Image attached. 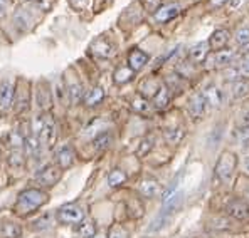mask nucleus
Instances as JSON below:
<instances>
[{
  "mask_svg": "<svg viewBox=\"0 0 249 238\" xmlns=\"http://www.w3.org/2000/svg\"><path fill=\"white\" fill-rule=\"evenodd\" d=\"M49 201V195L41 188H25L19 193L17 201L14 203V213L19 217H27L42 208Z\"/></svg>",
  "mask_w": 249,
  "mask_h": 238,
  "instance_id": "obj_1",
  "label": "nucleus"
},
{
  "mask_svg": "<svg viewBox=\"0 0 249 238\" xmlns=\"http://www.w3.org/2000/svg\"><path fill=\"white\" fill-rule=\"evenodd\" d=\"M56 220L61 225H79L84 220V210L76 203L62 205L56 211Z\"/></svg>",
  "mask_w": 249,
  "mask_h": 238,
  "instance_id": "obj_2",
  "label": "nucleus"
},
{
  "mask_svg": "<svg viewBox=\"0 0 249 238\" xmlns=\"http://www.w3.org/2000/svg\"><path fill=\"white\" fill-rule=\"evenodd\" d=\"M237 164V156L231 151L222 153V156L219 158L217 164H215V176L221 179L222 183L231 181L234 175V170H236Z\"/></svg>",
  "mask_w": 249,
  "mask_h": 238,
  "instance_id": "obj_3",
  "label": "nucleus"
},
{
  "mask_svg": "<svg viewBox=\"0 0 249 238\" xmlns=\"http://www.w3.org/2000/svg\"><path fill=\"white\" fill-rule=\"evenodd\" d=\"M62 176V170L59 166H54V164H46L42 170L37 171L36 175V181L41 186H46V188H51V186L57 185V181Z\"/></svg>",
  "mask_w": 249,
  "mask_h": 238,
  "instance_id": "obj_4",
  "label": "nucleus"
},
{
  "mask_svg": "<svg viewBox=\"0 0 249 238\" xmlns=\"http://www.w3.org/2000/svg\"><path fill=\"white\" fill-rule=\"evenodd\" d=\"M39 139L42 141V144L46 146H53L56 143V138H57V127H56V123H54L53 116H44V121H42V129L39 133Z\"/></svg>",
  "mask_w": 249,
  "mask_h": 238,
  "instance_id": "obj_5",
  "label": "nucleus"
},
{
  "mask_svg": "<svg viewBox=\"0 0 249 238\" xmlns=\"http://www.w3.org/2000/svg\"><path fill=\"white\" fill-rule=\"evenodd\" d=\"M14 94H16V87L10 79H5L0 82V109L7 111L12 106Z\"/></svg>",
  "mask_w": 249,
  "mask_h": 238,
  "instance_id": "obj_6",
  "label": "nucleus"
},
{
  "mask_svg": "<svg viewBox=\"0 0 249 238\" xmlns=\"http://www.w3.org/2000/svg\"><path fill=\"white\" fill-rule=\"evenodd\" d=\"M226 213L234 220H248L249 218V203L241 200H234L226 206Z\"/></svg>",
  "mask_w": 249,
  "mask_h": 238,
  "instance_id": "obj_7",
  "label": "nucleus"
},
{
  "mask_svg": "<svg viewBox=\"0 0 249 238\" xmlns=\"http://www.w3.org/2000/svg\"><path fill=\"white\" fill-rule=\"evenodd\" d=\"M74 149L71 148L69 144H62L57 148L56 151V161L57 164H59L61 170H66V168H71L72 164H74Z\"/></svg>",
  "mask_w": 249,
  "mask_h": 238,
  "instance_id": "obj_8",
  "label": "nucleus"
},
{
  "mask_svg": "<svg viewBox=\"0 0 249 238\" xmlns=\"http://www.w3.org/2000/svg\"><path fill=\"white\" fill-rule=\"evenodd\" d=\"M207 109V104H206V99H204V94L199 93L196 94V96L190 97L189 101V112L190 116H192L194 119H200L204 116V112H206Z\"/></svg>",
  "mask_w": 249,
  "mask_h": 238,
  "instance_id": "obj_9",
  "label": "nucleus"
},
{
  "mask_svg": "<svg viewBox=\"0 0 249 238\" xmlns=\"http://www.w3.org/2000/svg\"><path fill=\"white\" fill-rule=\"evenodd\" d=\"M202 94H204V99H206V104L211 109H217L219 106L222 104V99H224L222 91L219 89L217 86H214V84H212V86H207Z\"/></svg>",
  "mask_w": 249,
  "mask_h": 238,
  "instance_id": "obj_10",
  "label": "nucleus"
},
{
  "mask_svg": "<svg viewBox=\"0 0 249 238\" xmlns=\"http://www.w3.org/2000/svg\"><path fill=\"white\" fill-rule=\"evenodd\" d=\"M229 37H231L229 31H226V29H217V31L212 32V35L209 37V47L217 52V50L224 49V47L228 46Z\"/></svg>",
  "mask_w": 249,
  "mask_h": 238,
  "instance_id": "obj_11",
  "label": "nucleus"
},
{
  "mask_svg": "<svg viewBox=\"0 0 249 238\" xmlns=\"http://www.w3.org/2000/svg\"><path fill=\"white\" fill-rule=\"evenodd\" d=\"M146 62H148V54L143 52V50L133 49L128 54V67H130L131 71H135V72L142 71L146 65Z\"/></svg>",
  "mask_w": 249,
  "mask_h": 238,
  "instance_id": "obj_12",
  "label": "nucleus"
},
{
  "mask_svg": "<svg viewBox=\"0 0 249 238\" xmlns=\"http://www.w3.org/2000/svg\"><path fill=\"white\" fill-rule=\"evenodd\" d=\"M180 14V5L178 3H168V5L159 7V10L155 12V20L157 22H168L174 17H177Z\"/></svg>",
  "mask_w": 249,
  "mask_h": 238,
  "instance_id": "obj_13",
  "label": "nucleus"
},
{
  "mask_svg": "<svg viewBox=\"0 0 249 238\" xmlns=\"http://www.w3.org/2000/svg\"><path fill=\"white\" fill-rule=\"evenodd\" d=\"M22 228L19 223L12 222V220H3L0 223V238H20Z\"/></svg>",
  "mask_w": 249,
  "mask_h": 238,
  "instance_id": "obj_14",
  "label": "nucleus"
},
{
  "mask_svg": "<svg viewBox=\"0 0 249 238\" xmlns=\"http://www.w3.org/2000/svg\"><path fill=\"white\" fill-rule=\"evenodd\" d=\"M207 54H209V42H206V40H202V42H197L196 46H192V47H190V50H189L190 61L196 62V64L206 61Z\"/></svg>",
  "mask_w": 249,
  "mask_h": 238,
  "instance_id": "obj_15",
  "label": "nucleus"
},
{
  "mask_svg": "<svg viewBox=\"0 0 249 238\" xmlns=\"http://www.w3.org/2000/svg\"><path fill=\"white\" fill-rule=\"evenodd\" d=\"M140 193L145 196V198H155L160 193V185L159 181L152 178H146L140 183Z\"/></svg>",
  "mask_w": 249,
  "mask_h": 238,
  "instance_id": "obj_16",
  "label": "nucleus"
},
{
  "mask_svg": "<svg viewBox=\"0 0 249 238\" xmlns=\"http://www.w3.org/2000/svg\"><path fill=\"white\" fill-rule=\"evenodd\" d=\"M232 57H234V54L231 52V50H226V49L217 50V52H215L214 56L211 57L212 67H217V69L226 67V65H229V64H231Z\"/></svg>",
  "mask_w": 249,
  "mask_h": 238,
  "instance_id": "obj_17",
  "label": "nucleus"
},
{
  "mask_svg": "<svg viewBox=\"0 0 249 238\" xmlns=\"http://www.w3.org/2000/svg\"><path fill=\"white\" fill-rule=\"evenodd\" d=\"M249 94V80L248 79H237L231 86V96L234 99H241V97H246Z\"/></svg>",
  "mask_w": 249,
  "mask_h": 238,
  "instance_id": "obj_18",
  "label": "nucleus"
},
{
  "mask_svg": "<svg viewBox=\"0 0 249 238\" xmlns=\"http://www.w3.org/2000/svg\"><path fill=\"white\" fill-rule=\"evenodd\" d=\"M76 233H78L79 238H91L96 235V226L89 220H83L78 225V228H76Z\"/></svg>",
  "mask_w": 249,
  "mask_h": 238,
  "instance_id": "obj_19",
  "label": "nucleus"
},
{
  "mask_svg": "<svg viewBox=\"0 0 249 238\" xmlns=\"http://www.w3.org/2000/svg\"><path fill=\"white\" fill-rule=\"evenodd\" d=\"M168 104H170V93H168V89L162 84L159 93H157L155 97H153V106L159 109H163V108H167Z\"/></svg>",
  "mask_w": 249,
  "mask_h": 238,
  "instance_id": "obj_20",
  "label": "nucleus"
},
{
  "mask_svg": "<svg viewBox=\"0 0 249 238\" xmlns=\"http://www.w3.org/2000/svg\"><path fill=\"white\" fill-rule=\"evenodd\" d=\"M163 136L168 144H178L185 138V129L184 127H170L163 133Z\"/></svg>",
  "mask_w": 249,
  "mask_h": 238,
  "instance_id": "obj_21",
  "label": "nucleus"
},
{
  "mask_svg": "<svg viewBox=\"0 0 249 238\" xmlns=\"http://www.w3.org/2000/svg\"><path fill=\"white\" fill-rule=\"evenodd\" d=\"M93 52L101 57H111L113 54H115V50H113V47L109 46L105 39H100L93 44Z\"/></svg>",
  "mask_w": 249,
  "mask_h": 238,
  "instance_id": "obj_22",
  "label": "nucleus"
},
{
  "mask_svg": "<svg viewBox=\"0 0 249 238\" xmlns=\"http://www.w3.org/2000/svg\"><path fill=\"white\" fill-rule=\"evenodd\" d=\"M111 141H113L111 134H109L108 131H101V133L93 139V146L96 151H103V149H106L111 144Z\"/></svg>",
  "mask_w": 249,
  "mask_h": 238,
  "instance_id": "obj_23",
  "label": "nucleus"
},
{
  "mask_svg": "<svg viewBox=\"0 0 249 238\" xmlns=\"http://www.w3.org/2000/svg\"><path fill=\"white\" fill-rule=\"evenodd\" d=\"M135 71H131L128 65H123V67H118L115 72V82L116 84H126L133 79Z\"/></svg>",
  "mask_w": 249,
  "mask_h": 238,
  "instance_id": "obj_24",
  "label": "nucleus"
},
{
  "mask_svg": "<svg viewBox=\"0 0 249 238\" xmlns=\"http://www.w3.org/2000/svg\"><path fill=\"white\" fill-rule=\"evenodd\" d=\"M105 97V91L103 87H94V89H91L89 93L86 94V97H84V102H86V106H96L98 102H101Z\"/></svg>",
  "mask_w": 249,
  "mask_h": 238,
  "instance_id": "obj_25",
  "label": "nucleus"
},
{
  "mask_svg": "<svg viewBox=\"0 0 249 238\" xmlns=\"http://www.w3.org/2000/svg\"><path fill=\"white\" fill-rule=\"evenodd\" d=\"M68 94H69V99H71L72 104H78L79 101H81V97H83V87H81V84L79 82H71L68 86Z\"/></svg>",
  "mask_w": 249,
  "mask_h": 238,
  "instance_id": "obj_26",
  "label": "nucleus"
},
{
  "mask_svg": "<svg viewBox=\"0 0 249 238\" xmlns=\"http://www.w3.org/2000/svg\"><path fill=\"white\" fill-rule=\"evenodd\" d=\"M126 181V175L122 170H113L111 173L108 175V185L111 188H116V186H122L123 183Z\"/></svg>",
  "mask_w": 249,
  "mask_h": 238,
  "instance_id": "obj_27",
  "label": "nucleus"
},
{
  "mask_svg": "<svg viewBox=\"0 0 249 238\" xmlns=\"http://www.w3.org/2000/svg\"><path fill=\"white\" fill-rule=\"evenodd\" d=\"M160 86H162V84H159L155 79H148V80H145V82L140 86V91H142L143 94H146V96L155 97V94L159 93Z\"/></svg>",
  "mask_w": 249,
  "mask_h": 238,
  "instance_id": "obj_28",
  "label": "nucleus"
},
{
  "mask_svg": "<svg viewBox=\"0 0 249 238\" xmlns=\"http://www.w3.org/2000/svg\"><path fill=\"white\" fill-rule=\"evenodd\" d=\"M131 108L137 112H142V114H148V112L152 111V106H150V102L146 101L145 97H135V99L131 101Z\"/></svg>",
  "mask_w": 249,
  "mask_h": 238,
  "instance_id": "obj_29",
  "label": "nucleus"
},
{
  "mask_svg": "<svg viewBox=\"0 0 249 238\" xmlns=\"http://www.w3.org/2000/svg\"><path fill=\"white\" fill-rule=\"evenodd\" d=\"M236 42L239 44L241 47H249V25L246 27H241L239 31L236 32Z\"/></svg>",
  "mask_w": 249,
  "mask_h": 238,
  "instance_id": "obj_30",
  "label": "nucleus"
},
{
  "mask_svg": "<svg viewBox=\"0 0 249 238\" xmlns=\"http://www.w3.org/2000/svg\"><path fill=\"white\" fill-rule=\"evenodd\" d=\"M153 143H155V138L153 136H148V138H145V139H142V143H140V148H138V155L140 156H145L146 153L150 151V149L153 148Z\"/></svg>",
  "mask_w": 249,
  "mask_h": 238,
  "instance_id": "obj_31",
  "label": "nucleus"
},
{
  "mask_svg": "<svg viewBox=\"0 0 249 238\" xmlns=\"http://www.w3.org/2000/svg\"><path fill=\"white\" fill-rule=\"evenodd\" d=\"M221 138H222V131H221V127H215L214 131H212L211 134H209V139H207V143H209V146L211 148H215V146L221 143Z\"/></svg>",
  "mask_w": 249,
  "mask_h": 238,
  "instance_id": "obj_32",
  "label": "nucleus"
},
{
  "mask_svg": "<svg viewBox=\"0 0 249 238\" xmlns=\"http://www.w3.org/2000/svg\"><path fill=\"white\" fill-rule=\"evenodd\" d=\"M10 164H14V168H22L24 166V158L19 149H14L12 156H10Z\"/></svg>",
  "mask_w": 249,
  "mask_h": 238,
  "instance_id": "obj_33",
  "label": "nucleus"
},
{
  "mask_svg": "<svg viewBox=\"0 0 249 238\" xmlns=\"http://www.w3.org/2000/svg\"><path fill=\"white\" fill-rule=\"evenodd\" d=\"M237 72H239L241 76H246V78H249V52L243 57V61L239 62Z\"/></svg>",
  "mask_w": 249,
  "mask_h": 238,
  "instance_id": "obj_34",
  "label": "nucleus"
},
{
  "mask_svg": "<svg viewBox=\"0 0 249 238\" xmlns=\"http://www.w3.org/2000/svg\"><path fill=\"white\" fill-rule=\"evenodd\" d=\"M108 238H128V233L124 232L122 226H113Z\"/></svg>",
  "mask_w": 249,
  "mask_h": 238,
  "instance_id": "obj_35",
  "label": "nucleus"
},
{
  "mask_svg": "<svg viewBox=\"0 0 249 238\" xmlns=\"http://www.w3.org/2000/svg\"><path fill=\"white\" fill-rule=\"evenodd\" d=\"M49 218H51V215H44V218H39L37 222H36V225H37L39 228H47V226H49Z\"/></svg>",
  "mask_w": 249,
  "mask_h": 238,
  "instance_id": "obj_36",
  "label": "nucleus"
},
{
  "mask_svg": "<svg viewBox=\"0 0 249 238\" xmlns=\"http://www.w3.org/2000/svg\"><path fill=\"white\" fill-rule=\"evenodd\" d=\"M237 138L239 139H249V127H241L239 131H237Z\"/></svg>",
  "mask_w": 249,
  "mask_h": 238,
  "instance_id": "obj_37",
  "label": "nucleus"
},
{
  "mask_svg": "<svg viewBox=\"0 0 249 238\" xmlns=\"http://www.w3.org/2000/svg\"><path fill=\"white\" fill-rule=\"evenodd\" d=\"M226 2H228V0H209V5L211 7H221V5H224Z\"/></svg>",
  "mask_w": 249,
  "mask_h": 238,
  "instance_id": "obj_38",
  "label": "nucleus"
},
{
  "mask_svg": "<svg viewBox=\"0 0 249 238\" xmlns=\"http://www.w3.org/2000/svg\"><path fill=\"white\" fill-rule=\"evenodd\" d=\"M241 127H249V112H246L241 119Z\"/></svg>",
  "mask_w": 249,
  "mask_h": 238,
  "instance_id": "obj_39",
  "label": "nucleus"
},
{
  "mask_svg": "<svg viewBox=\"0 0 249 238\" xmlns=\"http://www.w3.org/2000/svg\"><path fill=\"white\" fill-rule=\"evenodd\" d=\"M3 16H5V3L0 2V19H2Z\"/></svg>",
  "mask_w": 249,
  "mask_h": 238,
  "instance_id": "obj_40",
  "label": "nucleus"
},
{
  "mask_svg": "<svg viewBox=\"0 0 249 238\" xmlns=\"http://www.w3.org/2000/svg\"><path fill=\"white\" fill-rule=\"evenodd\" d=\"M244 171H246V173L249 175V156L246 159H244Z\"/></svg>",
  "mask_w": 249,
  "mask_h": 238,
  "instance_id": "obj_41",
  "label": "nucleus"
},
{
  "mask_svg": "<svg viewBox=\"0 0 249 238\" xmlns=\"http://www.w3.org/2000/svg\"><path fill=\"white\" fill-rule=\"evenodd\" d=\"M91 238H108V237H106L105 233H96V235H94V237H91Z\"/></svg>",
  "mask_w": 249,
  "mask_h": 238,
  "instance_id": "obj_42",
  "label": "nucleus"
},
{
  "mask_svg": "<svg viewBox=\"0 0 249 238\" xmlns=\"http://www.w3.org/2000/svg\"><path fill=\"white\" fill-rule=\"evenodd\" d=\"M248 203H249V193H248Z\"/></svg>",
  "mask_w": 249,
  "mask_h": 238,
  "instance_id": "obj_43",
  "label": "nucleus"
}]
</instances>
